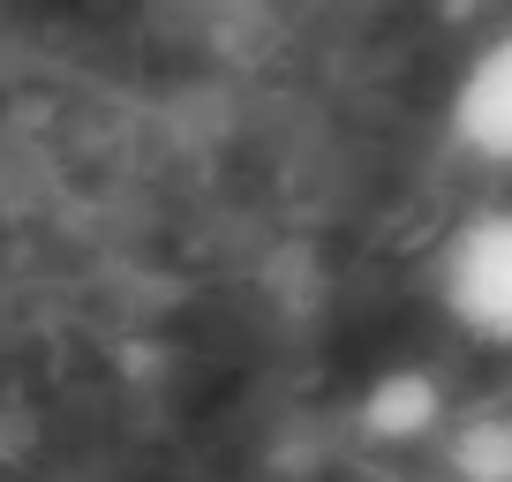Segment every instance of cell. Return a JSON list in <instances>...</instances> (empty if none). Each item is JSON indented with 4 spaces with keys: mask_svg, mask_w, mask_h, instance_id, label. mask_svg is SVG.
<instances>
[{
    "mask_svg": "<svg viewBox=\"0 0 512 482\" xmlns=\"http://www.w3.org/2000/svg\"><path fill=\"white\" fill-rule=\"evenodd\" d=\"M452 422V392L437 370H422V362H392V370H377L362 385V400H354V430L369 437V445H430V437H445Z\"/></svg>",
    "mask_w": 512,
    "mask_h": 482,
    "instance_id": "2",
    "label": "cell"
},
{
    "mask_svg": "<svg viewBox=\"0 0 512 482\" xmlns=\"http://www.w3.org/2000/svg\"><path fill=\"white\" fill-rule=\"evenodd\" d=\"M445 475L452 482H512V415L505 407H475V415L445 422Z\"/></svg>",
    "mask_w": 512,
    "mask_h": 482,
    "instance_id": "4",
    "label": "cell"
},
{
    "mask_svg": "<svg viewBox=\"0 0 512 482\" xmlns=\"http://www.w3.org/2000/svg\"><path fill=\"white\" fill-rule=\"evenodd\" d=\"M445 317L482 347H512V204H490L445 241Z\"/></svg>",
    "mask_w": 512,
    "mask_h": 482,
    "instance_id": "1",
    "label": "cell"
},
{
    "mask_svg": "<svg viewBox=\"0 0 512 482\" xmlns=\"http://www.w3.org/2000/svg\"><path fill=\"white\" fill-rule=\"evenodd\" d=\"M452 144L482 166H512V31H497L452 83Z\"/></svg>",
    "mask_w": 512,
    "mask_h": 482,
    "instance_id": "3",
    "label": "cell"
}]
</instances>
